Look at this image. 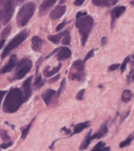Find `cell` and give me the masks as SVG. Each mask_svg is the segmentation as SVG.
Wrapping results in <instances>:
<instances>
[{"label":"cell","instance_id":"6da1fadb","mask_svg":"<svg viewBox=\"0 0 134 151\" xmlns=\"http://www.w3.org/2000/svg\"><path fill=\"white\" fill-rule=\"evenodd\" d=\"M25 101L23 91L19 88H13L8 92L4 103L3 109L5 113H15L22 105Z\"/></svg>","mask_w":134,"mask_h":151},{"label":"cell","instance_id":"7a4b0ae2","mask_svg":"<svg viewBox=\"0 0 134 151\" xmlns=\"http://www.w3.org/2000/svg\"><path fill=\"white\" fill-rule=\"evenodd\" d=\"M93 25H94V19L91 16H85L77 19L76 26L78 28L79 32L81 33L82 45H85L89 32L92 30Z\"/></svg>","mask_w":134,"mask_h":151},{"label":"cell","instance_id":"3957f363","mask_svg":"<svg viewBox=\"0 0 134 151\" xmlns=\"http://www.w3.org/2000/svg\"><path fill=\"white\" fill-rule=\"evenodd\" d=\"M36 9V4L34 3H27L24 5L17 15V23L20 27H24L28 23L33 16Z\"/></svg>","mask_w":134,"mask_h":151},{"label":"cell","instance_id":"277c9868","mask_svg":"<svg viewBox=\"0 0 134 151\" xmlns=\"http://www.w3.org/2000/svg\"><path fill=\"white\" fill-rule=\"evenodd\" d=\"M28 35H29V32L27 30H23L21 32H19L16 37L9 43L8 45L5 47L2 56H1L2 59L8 56V54H9L10 51H12L13 50H15L16 48L18 47L21 43H23L24 40H26V39L28 37Z\"/></svg>","mask_w":134,"mask_h":151},{"label":"cell","instance_id":"5b68a950","mask_svg":"<svg viewBox=\"0 0 134 151\" xmlns=\"http://www.w3.org/2000/svg\"><path fill=\"white\" fill-rule=\"evenodd\" d=\"M16 9V0H6L4 8L0 10V22L7 24L12 18Z\"/></svg>","mask_w":134,"mask_h":151},{"label":"cell","instance_id":"8992f818","mask_svg":"<svg viewBox=\"0 0 134 151\" xmlns=\"http://www.w3.org/2000/svg\"><path fill=\"white\" fill-rule=\"evenodd\" d=\"M32 62L28 58H24L17 64L15 74V80H21L24 78L28 72L32 69Z\"/></svg>","mask_w":134,"mask_h":151},{"label":"cell","instance_id":"52a82bcc","mask_svg":"<svg viewBox=\"0 0 134 151\" xmlns=\"http://www.w3.org/2000/svg\"><path fill=\"white\" fill-rule=\"evenodd\" d=\"M16 63H17V57H16V55H12L10 56L7 64L2 68V69L0 70V73H9L11 70H13L16 68Z\"/></svg>","mask_w":134,"mask_h":151},{"label":"cell","instance_id":"ba28073f","mask_svg":"<svg viewBox=\"0 0 134 151\" xmlns=\"http://www.w3.org/2000/svg\"><path fill=\"white\" fill-rule=\"evenodd\" d=\"M32 77H29L27 80L24 82L23 86H22V91H23L25 101H26L32 94Z\"/></svg>","mask_w":134,"mask_h":151},{"label":"cell","instance_id":"9c48e42d","mask_svg":"<svg viewBox=\"0 0 134 151\" xmlns=\"http://www.w3.org/2000/svg\"><path fill=\"white\" fill-rule=\"evenodd\" d=\"M65 10H66V7L65 5H59L54 10L51 11L49 17L52 20H57V19L60 18L61 16H63L64 14L65 13Z\"/></svg>","mask_w":134,"mask_h":151},{"label":"cell","instance_id":"30bf717a","mask_svg":"<svg viewBox=\"0 0 134 151\" xmlns=\"http://www.w3.org/2000/svg\"><path fill=\"white\" fill-rule=\"evenodd\" d=\"M71 56V50L68 47H61L58 49L57 59L59 61H63Z\"/></svg>","mask_w":134,"mask_h":151},{"label":"cell","instance_id":"8fae6325","mask_svg":"<svg viewBox=\"0 0 134 151\" xmlns=\"http://www.w3.org/2000/svg\"><path fill=\"white\" fill-rule=\"evenodd\" d=\"M43 41L42 39H40L38 36H34L32 40V50L35 51H41L42 46H43Z\"/></svg>","mask_w":134,"mask_h":151},{"label":"cell","instance_id":"7c38bea8","mask_svg":"<svg viewBox=\"0 0 134 151\" xmlns=\"http://www.w3.org/2000/svg\"><path fill=\"white\" fill-rule=\"evenodd\" d=\"M55 95V91H54V90H52V89H48V90H47V91L42 95V97H43V101L45 102V104H46L47 106L48 105H49L51 100H52V98L54 97V96Z\"/></svg>","mask_w":134,"mask_h":151},{"label":"cell","instance_id":"4fadbf2b","mask_svg":"<svg viewBox=\"0 0 134 151\" xmlns=\"http://www.w3.org/2000/svg\"><path fill=\"white\" fill-rule=\"evenodd\" d=\"M126 10V7L125 6H118V7H116L112 10V22H115V20L116 18H118L120 16H121Z\"/></svg>","mask_w":134,"mask_h":151},{"label":"cell","instance_id":"5bb4252c","mask_svg":"<svg viewBox=\"0 0 134 151\" xmlns=\"http://www.w3.org/2000/svg\"><path fill=\"white\" fill-rule=\"evenodd\" d=\"M57 0H44L43 2V4H41L40 6V12L41 13H43L45 12L47 9H48L49 8H51L56 3Z\"/></svg>","mask_w":134,"mask_h":151},{"label":"cell","instance_id":"9a60e30c","mask_svg":"<svg viewBox=\"0 0 134 151\" xmlns=\"http://www.w3.org/2000/svg\"><path fill=\"white\" fill-rule=\"evenodd\" d=\"M107 132H108L107 126H106V124H104L102 127H101L100 131H99L98 133H96V134H94V136H91V140H94V139H96V138H100V137H103L107 133Z\"/></svg>","mask_w":134,"mask_h":151},{"label":"cell","instance_id":"2e32d148","mask_svg":"<svg viewBox=\"0 0 134 151\" xmlns=\"http://www.w3.org/2000/svg\"><path fill=\"white\" fill-rule=\"evenodd\" d=\"M90 123L89 121H86V122H82V123H80V124H77L75 128H74V133L77 134V133H79L81 132H82L84 129H86L89 127Z\"/></svg>","mask_w":134,"mask_h":151},{"label":"cell","instance_id":"e0dca14e","mask_svg":"<svg viewBox=\"0 0 134 151\" xmlns=\"http://www.w3.org/2000/svg\"><path fill=\"white\" fill-rule=\"evenodd\" d=\"M65 31L60 32V33H59L57 35H49V36H48V40H50L52 43L58 45L60 43V40H61V38L65 35Z\"/></svg>","mask_w":134,"mask_h":151},{"label":"cell","instance_id":"ac0fdd59","mask_svg":"<svg viewBox=\"0 0 134 151\" xmlns=\"http://www.w3.org/2000/svg\"><path fill=\"white\" fill-rule=\"evenodd\" d=\"M92 2L96 6H110L114 4L112 0H92Z\"/></svg>","mask_w":134,"mask_h":151},{"label":"cell","instance_id":"d6986e66","mask_svg":"<svg viewBox=\"0 0 134 151\" xmlns=\"http://www.w3.org/2000/svg\"><path fill=\"white\" fill-rule=\"evenodd\" d=\"M60 68H61V64H59V66L58 67H56L55 68H53L52 70H49V68H47L44 72H43V73H44V76L45 77H50V76H53L54 74H55L57 73L60 70Z\"/></svg>","mask_w":134,"mask_h":151},{"label":"cell","instance_id":"ffe728a7","mask_svg":"<svg viewBox=\"0 0 134 151\" xmlns=\"http://www.w3.org/2000/svg\"><path fill=\"white\" fill-rule=\"evenodd\" d=\"M122 101L123 102H129L132 98H133V93L130 90H125L122 93Z\"/></svg>","mask_w":134,"mask_h":151},{"label":"cell","instance_id":"44dd1931","mask_svg":"<svg viewBox=\"0 0 134 151\" xmlns=\"http://www.w3.org/2000/svg\"><path fill=\"white\" fill-rule=\"evenodd\" d=\"M73 68L75 69H77L78 72H83L84 69V62H82V60H77L73 63Z\"/></svg>","mask_w":134,"mask_h":151},{"label":"cell","instance_id":"7402d4cb","mask_svg":"<svg viewBox=\"0 0 134 151\" xmlns=\"http://www.w3.org/2000/svg\"><path fill=\"white\" fill-rule=\"evenodd\" d=\"M71 43V35H70V31L66 30L65 33L64 35V39L62 40V44L65 45H69Z\"/></svg>","mask_w":134,"mask_h":151},{"label":"cell","instance_id":"603a6c76","mask_svg":"<svg viewBox=\"0 0 134 151\" xmlns=\"http://www.w3.org/2000/svg\"><path fill=\"white\" fill-rule=\"evenodd\" d=\"M43 84H44V81L42 79V76H38L34 82V88L36 90H38L39 88L43 86Z\"/></svg>","mask_w":134,"mask_h":151},{"label":"cell","instance_id":"cb8c5ba5","mask_svg":"<svg viewBox=\"0 0 134 151\" xmlns=\"http://www.w3.org/2000/svg\"><path fill=\"white\" fill-rule=\"evenodd\" d=\"M91 136H90V132L87 134V137H86V139L84 140V142L82 143V146H81V150H85V149H87V147H88V145L90 144V143H91Z\"/></svg>","mask_w":134,"mask_h":151},{"label":"cell","instance_id":"d4e9b609","mask_svg":"<svg viewBox=\"0 0 134 151\" xmlns=\"http://www.w3.org/2000/svg\"><path fill=\"white\" fill-rule=\"evenodd\" d=\"M33 120H34V119H33ZM33 120H32V122H30V123H29V125H28L25 128V129H23V131H22V134H21V138H22V139H25V138L26 137V136H27L28 132H29V131H30V128H31V127H32Z\"/></svg>","mask_w":134,"mask_h":151},{"label":"cell","instance_id":"484cf974","mask_svg":"<svg viewBox=\"0 0 134 151\" xmlns=\"http://www.w3.org/2000/svg\"><path fill=\"white\" fill-rule=\"evenodd\" d=\"M133 138H134L133 136H132V137H128L126 140H125V141H123V142H121V144H120V147H121V148H124V147H126V146L130 145V143H132V141L133 140Z\"/></svg>","mask_w":134,"mask_h":151},{"label":"cell","instance_id":"4316f807","mask_svg":"<svg viewBox=\"0 0 134 151\" xmlns=\"http://www.w3.org/2000/svg\"><path fill=\"white\" fill-rule=\"evenodd\" d=\"M82 76H83V73L82 72H78V73H72L71 74V79L72 80H81L82 79Z\"/></svg>","mask_w":134,"mask_h":151},{"label":"cell","instance_id":"83f0119b","mask_svg":"<svg viewBox=\"0 0 134 151\" xmlns=\"http://www.w3.org/2000/svg\"><path fill=\"white\" fill-rule=\"evenodd\" d=\"M0 137L4 141H9V136L8 132L6 131H4V130L0 131Z\"/></svg>","mask_w":134,"mask_h":151},{"label":"cell","instance_id":"f1b7e54d","mask_svg":"<svg viewBox=\"0 0 134 151\" xmlns=\"http://www.w3.org/2000/svg\"><path fill=\"white\" fill-rule=\"evenodd\" d=\"M10 31H11V27L10 26H8L7 27H5V29L3 31L1 36H2V39H5L6 37H8L9 34L10 33Z\"/></svg>","mask_w":134,"mask_h":151},{"label":"cell","instance_id":"f546056e","mask_svg":"<svg viewBox=\"0 0 134 151\" xmlns=\"http://www.w3.org/2000/svg\"><path fill=\"white\" fill-rule=\"evenodd\" d=\"M105 146V143H104V142H99V143H98L96 144V146H95L94 148V151H101L102 150V149Z\"/></svg>","mask_w":134,"mask_h":151},{"label":"cell","instance_id":"4dcf8cb0","mask_svg":"<svg viewBox=\"0 0 134 151\" xmlns=\"http://www.w3.org/2000/svg\"><path fill=\"white\" fill-rule=\"evenodd\" d=\"M65 79H64L63 80H62V82H61V85H60V89H59V91H58V96L61 94V92L63 91V90L65 89Z\"/></svg>","mask_w":134,"mask_h":151},{"label":"cell","instance_id":"1f68e13d","mask_svg":"<svg viewBox=\"0 0 134 151\" xmlns=\"http://www.w3.org/2000/svg\"><path fill=\"white\" fill-rule=\"evenodd\" d=\"M129 57H126V59L124 60V62H123V63L121 65V72H124V70L126 69V64L128 63V62H129Z\"/></svg>","mask_w":134,"mask_h":151},{"label":"cell","instance_id":"d6a6232c","mask_svg":"<svg viewBox=\"0 0 134 151\" xmlns=\"http://www.w3.org/2000/svg\"><path fill=\"white\" fill-rule=\"evenodd\" d=\"M84 92H85V90H84V89L81 90L78 93H77V99H78V100H82L83 95H84Z\"/></svg>","mask_w":134,"mask_h":151},{"label":"cell","instance_id":"836d02e7","mask_svg":"<svg viewBox=\"0 0 134 151\" xmlns=\"http://www.w3.org/2000/svg\"><path fill=\"white\" fill-rule=\"evenodd\" d=\"M13 144V142H11V141H9V142H8V143H3V144H1V149H7V148H9V147H10L11 145Z\"/></svg>","mask_w":134,"mask_h":151},{"label":"cell","instance_id":"e575fe53","mask_svg":"<svg viewBox=\"0 0 134 151\" xmlns=\"http://www.w3.org/2000/svg\"><path fill=\"white\" fill-rule=\"evenodd\" d=\"M93 56H94V50H90V51L87 53V56L85 57V59H84V61H83V62H84V63H86L87 60H88V59H90V58H91Z\"/></svg>","mask_w":134,"mask_h":151},{"label":"cell","instance_id":"d590c367","mask_svg":"<svg viewBox=\"0 0 134 151\" xmlns=\"http://www.w3.org/2000/svg\"><path fill=\"white\" fill-rule=\"evenodd\" d=\"M65 24H66V22H65H65H63L62 23L59 24V25H58V27H56V31H60V30L63 28L65 26Z\"/></svg>","mask_w":134,"mask_h":151},{"label":"cell","instance_id":"8d00e7d4","mask_svg":"<svg viewBox=\"0 0 134 151\" xmlns=\"http://www.w3.org/2000/svg\"><path fill=\"white\" fill-rule=\"evenodd\" d=\"M119 67H120V65H119V64H114V65H111V67L109 68V70H110V71H114V70H116Z\"/></svg>","mask_w":134,"mask_h":151},{"label":"cell","instance_id":"74e56055","mask_svg":"<svg viewBox=\"0 0 134 151\" xmlns=\"http://www.w3.org/2000/svg\"><path fill=\"white\" fill-rule=\"evenodd\" d=\"M84 2H85V0H76L75 3H74V4H75L76 6H80V5H82Z\"/></svg>","mask_w":134,"mask_h":151},{"label":"cell","instance_id":"f35d334b","mask_svg":"<svg viewBox=\"0 0 134 151\" xmlns=\"http://www.w3.org/2000/svg\"><path fill=\"white\" fill-rule=\"evenodd\" d=\"M87 16V12H78L77 14V19L81 18V17H83V16Z\"/></svg>","mask_w":134,"mask_h":151},{"label":"cell","instance_id":"ab89813d","mask_svg":"<svg viewBox=\"0 0 134 151\" xmlns=\"http://www.w3.org/2000/svg\"><path fill=\"white\" fill-rule=\"evenodd\" d=\"M6 94V91H0V105H1V102L4 98V95Z\"/></svg>","mask_w":134,"mask_h":151},{"label":"cell","instance_id":"60d3db41","mask_svg":"<svg viewBox=\"0 0 134 151\" xmlns=\"http://www.w3.org/2000/svg\"><path fill=\"white\" fill-rule=\"evenodd\" d=\"M60 78V75H57L56 77H55V78H53V79H51V80H49V82L50 83H52V82H55V81H56V80H58Z\"/></svg>","mask_w":134,"mask_h":151},{"label":"cell","instance_id":"b9f144b4","mask_svg":"<svg viewBox=\"0 0 134 151\" xmlns=\"http://www.w3.org/2000/svg\"><path fill=\"white\" fill-rule=\"evenodd\" d=\"M4 43H5V39H2V40H1V41H0V49L4 46Z\"/></svg>","mask_w":134,"mask_h":151},{"label":"cell","instance_id":"7bdbcfd3","mask_svg":"<svg viewBox=\"0 0 134 151\" xmlns=\"http://www.w3.org/2000/svg\"><path fill=\"white\" fill-rule=\"evenodd\" d=\"M106 40H107V38H106V37H104V38H103L102 39V45H104L105 44Z\"/></svg>","mask_w":134,"mask_h":151},{"label":"cell","instance_id":"ee69618b","mask_svg":"<svg viewBox=\"0 0 134 151\" xmlns=\"http://www.w3.org/2000/svg\"><path fill=\"white\" fill-rule=\"evenodd\" d=\"M63 131H65V132H66V133L68 134V133H70V131H68V130H66V128H63Z\"/></svg>","mask_w":134,"mask_h":151},{"label":"cell","instance_id":"f6af8a7d","mask_svg":"<svg viewBox=\"0 0 134 151\" xmlns=\"http://www.w3.org/2000/svg\"><path fill=\"white\" fill-rule=\"evenodd\" d=\"M112 1H113V4H116V2H117L118 0H112Z\"/></svg>","mask_w":134,"mask_h":151},{"label":"cell","instance_id":"bcb514c9","mask_svg":"<svg viewBox=\"0 0 134 151\" xmlns=\"http://www.w3.org/2000/svg\"><path fill=\"white\" fill-rule=\"evenodd\" d=\"M4 0H0V5L4 3Z\"/></svg>","mask_w":134,"mask_h":151},{"label":"cell","instance_id":"7dc6e473","mask_svg":"<svg viewBox=\"0 0 134 151\" xmlns=\"http://www.w3.org/2000/svg\"><path fill=\"white\" fill-rule=\"evenodd\" d=\"M132 80H133V81H134V74L133 75V77H132Z\"/></svg>","mask_w":134,"mask_h":151},{"label":"cell","instance_id":"c3c4849f","mask_svg":"<svg viewBox=\"0 0 134 151\" xmlns=\"http://www.w3.org/2000/svg\"><path fill=\"white\" fill-rule=\"evenodd\" d=\"M19 2H22V1H24V0H18Z\"/></svg>","mask_w":134,"mask_h":151}]
</instances>
